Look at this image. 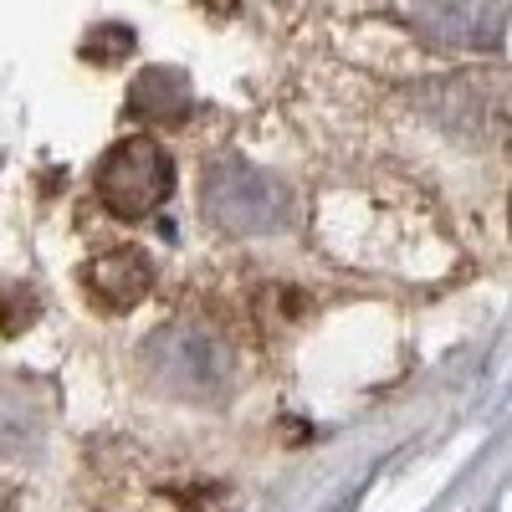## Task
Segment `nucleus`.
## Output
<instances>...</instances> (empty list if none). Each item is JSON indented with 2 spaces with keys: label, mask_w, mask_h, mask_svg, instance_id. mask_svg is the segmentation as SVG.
I'll list each match as a JSON object with an SVG mask.
<instances>
[{
  "label": "nucleus",
  "mask_w": 512,
  "mask_h": 512,
  "mask_svg": "<svg viewBox=\"0 0 512 512\" xmlns=\"http://www.w3.org/2000/svg\"><path fill=\"white\" fill-rule=\"evenodd\" d=\"M200 205L221 231L256 236V231H272V226L287 221V185L277 175H267V169L246 164V159H221V164L205 169Z\"/></svg>",
  "instance_id": "f257e3e1"
},
{
  "label": "nucleus",
  "mask_w": 512,
  "mask_h": 512,
  "mask_svg": "<svg viewBox=\"0 0 512 512\" xmlns=\"http://www.w3.org/2000/svg\"><path fill=\"white\" fill-rule=\"evenodd\" d=\"M169 190H175V164L149 134L113 144L98 164V200L123 221H149Z\"/></svg>",
  "instance_id": "f03ea898"
},
{
  "label": "nucleus",
  "mask_w": 512,
  "mask_h": 512,
  "mask_svg": "<svg viewBox=\"0 0 512 512\" xmlns=\"http://www.w3.org/2000/svg\"><path fill=\"white\" fill-rule=\"evenodd\" d=\"M82 287L88 297L103 308V313H134L149 287H154V262L139 251V246H118V251H103L82 267Z\"/></svg>",
  "instance_id": "7ed1b4c3"
},
{
  "label": "nucleus",
  "mask_w": 512,
  "mask_h": 512,
  "mask_svg": "<svg viewBox=\"0 0 512 512\" xmlns=\"http://www.w3.org/2000/svg\"><path fill=\"white\" fill-rule=\"evenodd\" d=\"M190 108H195V93L180 67H144L128 82V98H123V113L149 128H180Z\"/></svg>",
  "instance_id": "20e7f679"
},
{
  "label": "nucleus",
  "mask_w": 512,
  "mask_h": 512,
  "mask_svg": "<svg viewBox=\"0 0 512 512\" xmlns=\"http://www.w3.org/2000/svg\"><path fill=\"white\" fill-rule=\"evenodd\" d=\"M405 26L425 31L436 47H497V36L507 26V11L487 6H456V11H410Z\"/></svg>",
  "instance_id": "39448f33"
},
{
  "label": "nucleus",
  "mask_w": 512,
  "mask_h": 512,
  "mask_svg": "<svg viewBox=\"0 0 512 512\" xmlns=\"http://www.w3.org/2000/svg\"><path fill=\"white\" fill-rule=\"evenodd\" d=\"M36 313H41V303H36V292H31V287H21V282H0V328H6V333H21V328H31Z\"/></svg>",
  "instance_id": "423d86ee"
},
{
  "label": "nucleus",
  "mask_w": 512,
  "mask_h": 512,
  "mask_svg": "<svg viewBox=\"0 0 512 512\" xmlns=\"http://www.w3.org/2000/svg\"><path fill=\"white\" fill-rule=\"evenodd\" d=\"M128 52H134V31L128 26H98L88 41H82V57L88 62H118Z\"/></svg>",
  "instance_id": "0eeeda50"
},
{
  "label": "nucleus",
  "mask_w": 512,
  "mask_h": 512,
  "mask_svg": "<svg viewBox=\"0 0 512 512\" xmlns=\"http://www.w3.org/2000/svg\"><path fill=\"white\" fill-rule=\"evenodd\" d=\"M507 216H512V210H507Z\"/></svg>",
  "instance_id": "6e6552de"
}]
</instances>
